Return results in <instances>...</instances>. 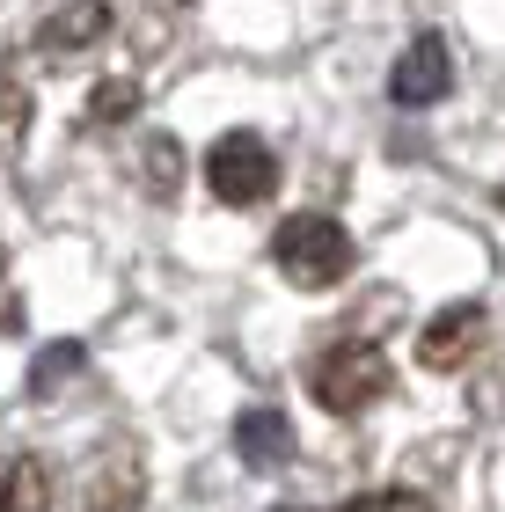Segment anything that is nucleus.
Here are the masks:
<instances>
[{"label": "nucleus", "instance_id": "ddd939ff", "mask_svg": "<svg viewBox=\"0 0 505 512\" xmlns=\"http://www.w3.org/2000/svg\"><path fill=\"white\" fill-rule=\"evenodd\" d=\"M337 512H432V498H425V491H403V483H381V491L344 498Z\"/></svg>", "mask_w": 505, "mask_h": 512}, {"label": "nucleus", "instance_id": "dca6fc26", "mask_svg": "<svg viewBox=\"0 0 505 512\" xmlns=\"http://www.w3.org/2000/svg\"><path fill=\"white\" fill-rule=\"evenodd\" d=\"M286 512H301V505H286Z\"/></svg>", "mask_w": 505, "mask_h": 512}, {"label": "nucleus", "instance_id": "20e7f679", "mask_svg": "<svg viewBox=\"0 0 505 512\" xmlns=\"http://www.w3.org/2000/svg\"><path fill=\"white\" fill-rule=\"evenodd\" d=\"M447 88H454V52H447V37H440V30H418V37L403 44L396 74H388V96H396L403 110H432V103H447Z\"/></svg>", "mask_w": 505, "mask_h": 512}, {"label": "nucleus", "instance_id": "9b49d317", "mask_svg": "<svg viewBox=\"0 0 505 512\" xmlns=\"http://www.w3.org/2000/svg\"><path fill=\"white\" fill-rule=\"evenodd\" d=\"M147 191H154V198H176V191H183V147H176L169 132L147 139Z\"/></svg>", "mask_w": 505, "mask_h": 512}, {"label": "nucleus", "instance_id": "9d476101", "mask_svg": "<svg viewBox=\"0 0 505 512\" xmlns=\"http://www.w3.org/2000/svg\"><path fill=\"white\" fill-rule=\"evenodd\" d=\"M132 110H140V81L132 74H103L96 96H88V125H125Z\"/></svg>", "mask_w": 505, "mask_h": 512}, {"label": "nucleus", "instance_id": "7ed1b4c3", "mask_svg": "<svg viewBox=\"0 0 505 512\" xmlns=\"http://www.w3.org/2000/svg\"><path fill=\"white\" fill-rule=\"evenodd\" d=\"M205 191L220 205H264L279 191V154L264 147V132H227L205 154Z\"/></svg>", "mask_w": 505, "mask_h": 512}, {"label": "nucleus", "instance_id": "2eb2a0df", "mask_svg": "<svg viewBox=\"0 0 505 512\" xmlns=\"http://www.w3.org/2000/svg\"><path fill=\"white\" fill-rule=\"evenodd\" d=\"M0 271H8V249H0Z\"/></svg>", "mask_w": 505, "mask_h": 512}, {"label": "nucleus", "instance_id": "6e6552de", "mask_svg": "<svg viewBox=\"0 0 505 512\" xmlns=\"http://www.w3.org/2000/svg\"><path fill=\"white\" fill-rule=\"evenodd\" d=\"M235 454L249 461V469H279V461L293 454V425L279 410H242L235 417Z\"/></svg>", "mask_w": 505, "mask_h": 512}, {"label": "nucleus", "instance_id": "f03ea898", "mask_svg": "<svg viewBox=\"0 0 505 512\" xmlns=\"http://www.w3.org/2000/svg\"><path fill=\"white\" fill-rule=\"evenodd\" d=\"M388 388H396V366H388L381 344H330V352L308 366V395H315L330 417L374 410Z\"/></svg>", "mask_w": 505, "mask_h": 512}, {"label": "nucleus", "instance_id": "f257e3e1", "mask_svg": "<svg viewBox=\"0 0 505 512\" xmlns=\"http://www.w3.org/2000/svg\"><path fill=\"white\" fill-rule=\"evenodd\" d=\"M271 264H279L286 286L330 293V286L352 278L359 249H352V235H344L330 213H293V220H279V235H271Z\"/></svg>", "mask_w": 505, "mask_h": 512}, {"label": "nucleus", "instance_id": "1a4fd4ad", "mask_svg": "<svg viewBox=\"0 0 505 512\" xmlns=\"http://www.w3.org/2000/svg\"><path fill=\"white\" fill-rule=\"evenodd\" d=\"M0 512H52V469L37 454H15L0 469Z\"/></svg>", "mask_w": 505, "mask_h": 512}, {"label": "nucleus", "instance_id": "f8f14e48", "mask_svg": "<svg viewBox=\"0 0 505 512\" xmlns=\"http://www.w3.org/2000/svg\"><path fill=\"white\" fill-rule=\"evenodd\" d=\"M81 344H44V352H37V374H30V395H52L59 381H74L81 374Z\"/></svg>", "mask_w": 505, "mask_h": 512}, {"label": "nucleus", "instance_id": "423d86ee", "mask_svg": "<svg viewBox=\"0 0 505 512\" xmlns=\"http://www.w3.org/2000/svg\"><path fill=\"white\" fill-rule=\"evenodd\" d=\"M476 344H484V308L476 300H454V308H440L418 330V366H432V374H454Z\"/></svg>", "mask_w": 505, "mask_h": 512}, {"label": "nucleus", "instance_id": "f3484780", "mask_svg": "<svg viewBox=\"0 0 505 512\" xmlns=\"http://www.w3.org/2000/svg\"><path fill=\"white\" fill-rule=\"evenodd\" d=\"M0 469H8V461H0Z\"/></svg>", "mask_w": 505, "mask_h": 512}, {"label": "nucleus", "instance_id": "39448f33", "mask_svg": "<svg viewBox=\"0 0 505 512\" xmlns=\"http://www.w3.org/2000/svg\"><path fill=\"white\" fill-rule=\"evenodd\" d=\"M81 505L88 512H147V469L132 447H103L81 476Z\"/></svg>", "mask_w": 505, "mask_h": 512}, {"label": "nucleus", "instance_id": "a211bd4d", "mask_svg": "<svg viewBox=\"0 0 505 512\" xmlns=\"http://www.w3.org/2000/svg\"><path fill=\"white\" fill-rule=\"evenodd\" d=\"M498 198H505V191H498Z\"/></svg>", "mask_w": 505, "mask_h": 512}, {"label": "nucleus", "instance_id": "4468645a", "mask_svg": "<svg viewBox=\"0 0 505 512\" xmlns=\"http://www.w3.org/2000/svg\"><path fill=\"white\" fill-rule=\"evenodd\" d=\"M22 118H30V96H22V81H15V66L8 59H0V132H8L15 139V125Z\"/></svg>", "mask_w": 505, "mask_h": 512}, {"label": "nucleus", "instance_id": "0eeeda50", "mask_svg": "<svg viewBox=\"0 0 505 512\" xmlns=\"http://www.w3.org/2000/svg\"><path fill=\"white\" fill-rule=\"evenodd\" d=\"M110 37V0H59L52 15L37 22V52L44 59H74L88 44Z\"/></svg>", "mask_w": 505, "mask_h": 512}]
</instances>
